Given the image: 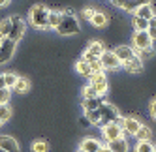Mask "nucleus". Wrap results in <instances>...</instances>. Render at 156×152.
Listing matches in <instances>:
<instances>
[{
  "label": "nucleus",
  "mask_w": 156,
  "mask_h": 152,
  "mask_svg": "<svg viewBox=\"0 0 156 152\" xmlns=\"http://www.w3.org/2000/svg\"><path fill=\"white\" fill-rule=\"evenodd\" d=\"M62 19H60V23L58 26L55 28L58 32L60 36H73V34H79L81 32V25H79V21H77L75 13L72 12V9H62Z\"/></svg>",
  "instance_id": "f257e3e1"
},
{
  "label": "nucleus",
  "mask_w": 156,
  "mask_h": 152,
  "mask_svg": "<svg viewBox=\"0 0 156 152\" xmlns=\"http://www.w3.org/2000/svg\"><path fill=\"white\" fill-rule=\"evenodd\" d=\"M47 17H49V8L43 4H34L28 12L30 25L38 30H47Z\"/></svg>",
  "instance_id": "f03ea898"
},
{
  "label": "nucleus",
  "mask_w": 156,
  "mask_h": 152,
  "mask_svg": "<svg viewBox=\"0 0 156 152\" xmlns=\"http://www.w3.org/2000/svg\"><path fill=\"white\" fill-rule=\"evenodd\" d=\"M120 116L119 109L113 105V103H109V102H104L102 105H100V126L98 128H104L111 122H115L117 118Z\"/></svg>",
  "instance_id": "7ed1b4c3"
},
{
  "label": "nucleus",
  "mask_w": 156,
  "mask_h": 152,
  "mask_svg": "<svg viewBox=\"0 0 156 152\" xmlns=\"http://www.w3.org/2000/svg\"><path fill=\"white\" fill-rule=\"evenodd\" d=\"M12 19V30H9V36L8 40H12V41H21V38L25 36V32H27V23L23 21V17L21 15H12L9 17Z\"/></svg>",
  "instance_id": "20e7f679"
},
{
  "label": "nucleus",
  "mask_w": 156,
  "mask_h": 152,
  "mask_svg": "<svg viewBox=\"0 0 156 152\" xmlns=\"http://www.w3.org/2000/svg\"><path fill=\"white\" fill-rule=\"evenodd\" d=\"M88 85L92 86V88L96 90V94L98 96H105V92L109 90V83H107V75H105V71H102V73H92V77L88 79Z\"/></svg>",
  "instance_id": "39448f33"
},
{
  "label": "nucleus",
  "mask_w": 156,
  "mask_h": 152,
  "mask_svg": "<svg viewBox=\"0 0 156 152\" xmlns=\"http://www.w3.org/2000/svg\"><path fill=\"white\" fill-rule=\"evenodd\" d=\"M102 130V139H104V145H109L111 141H117L120 137H124V132H122V128L115 122H111L104 128H100Z\"/></svg>",
  "instance_id": "423d86ee"
},
{
  "label": "nucleus",
  "mask_w": 156,
  "mask_h": 152,
  "mask_svg": "<svg viewBox=\"0 0 156 152\" xmlns=\"http://www.w3.org/2000/svg\"><path fill=\"white\" fill-rule=\"evenodd\" d=\"M130 45H132V49L136 51V53H139V51H143V49L152 47V40H151V36L147 34V32H133Z\"/></svg>",
  "instance_id": "0eeeda50"
},
{
  "label": "nucleus",
  "mask_w": 156,
  "mask_h": 152,
  "mask_svg": "<svg viewBox=\"0 0 156 152\" xmlns=\"http://www.w3.org/2000/svg\"><path fill=\"white\" fill-rule=\"evenodd\" d=\"M104 51H105V47H104V43L102 41H90L87 45V49H85V53H83V60H87V62H92V60H100V57L104 55Z\"/></svg>",
  "instance_id": "6e6552de"
},
{
  "label": "nucleus",
  "mask_w": 156,
  "mask_h": 152,
  "mask_svg": "<svg viewBox=\"0 0 156 152\" xmlns=\"http://www.w3.org/2000/svg\"><path fill=\"white\" fill-rule=\"evenodd\" d=\"M100 62H102V66H104V71L105 70H111V71H117L122 68V62L117 58V55L113 51H104V55L100 57Z\"/></svg>",
  "instance_id": "1a4fd4ad"
},
{
  "label": "nucleus",
  "mask_w": 156,
  "mask_h": 152,
  "mask_svg": "<svg viewBox=\"0 0 156 152\" xmlns=\"http://www.w3.org/2000/svg\"><path fill=\"white\" fill-rule=\"evenodd\" d=\"M15 45H17V43L12 41V40H4L2 41V45H0V66H2V64H8L9 60L13 58Z\"/></svg>",
  "instance_id": "9d476101"
},
{
  "label": "nucleus",
  "mask_w": 156,
  "mask_h": 152,
  "mask_svg": "<svg viewBox=\"0 0 156 152\" xmlns=\"http://www.w3.org/2000/svg\"><path fill=\"white\" fill-rule=\"evenodd\" d=\"M141 126H143V122L137 120L136 116H124V126H122V132H124V135L136 137V133L139 132Z\"/></svg>",
  "instance_id": "9b49d317"
},
{
  "label": "nucleus",
  "mask_w": 156,
  "mask_h": 152,
  "mask_svg": "<svg viewBox=\"0 0 156 152\" xmlns=\"http://www.w3.org/2000/svg\"><path fill=\"white\" fill-rule=\"evenodd\" d=\"M113 53L117 55V58L124 64V62H128V60H132L133 57H136V51L132 49V45H119L117 49H113Z\"/></svg>",
  "instance_id": "f8f14e48"
},
{
  "label": "nucleus",
  "mask_w": 156,
  "mask_h": 152,
  "mask_svg": "<svg viewBox=\"0 0 156 152\" xmlns=\"http://www.w3.org/2000/svg\"><path fill=\"white\" fill-rule=\"evenodd\" d=\"M100 147H102V141L96 139V137H85L81 141V145H79V150L81 152H98Z\"/></svg>",
  "instance_id": "ddd939ff"
},
{
  "label": "nucleus",
  "mask_w": 156,
  "mask_h": 152,
  "mask_svg": "<svg viewBox=\"0 0 156 152\" xmlns=\"http://www.w3.org/2000/svg\"><path fill=\"white\" fill-rule=\"evenodd\" d=\"M0 148L6 150V152H21L19 143L12 135H0Z\"/></svg>",
  "instance_id": "4468645a"
},
{
  "label": "nucleus",
  "mask_w": 156,
  "mask_h": 152,
  "mask_svg": "<svg viewBox=\"0 0 156 152\" xmlns=\"http://www.w3.org/2000/svg\"><path fill=\"white\" fill-rule=\"evenodd\" d=\"M75 71L81 75V77H85V79H90L92 77V70H90V64H88L87 60H83V58H79L75 62Z\"/></svg>",
  "instance_id": "2eb2a0df"
},
{
  "label": "nucleus",
  "mask_w": 156,
  "mask_h": 152,
  "mask_svg": "<svg viewBox=\"0 0 156 152\" xmlns=\"http://www.w3.org/2000/svg\"><path fill=\"white\" fill-rule=\"evenodd\" d=\"M122 68H124L128 73H141L143 71V62H141V58L133 57L132 60H128V62L122 64Z\"/></svg>",
  "instance_id": "dca6fc26"
},
{
  "label": "nucleus",
  "mask_w": 156,
  "mask_h": 152,
  "mask_svg": "<svg viewBox=\"0 0 156 152\" xmlns=\"http://www.w3.org/2000/svg\"><path fill=\"white\" fill-rule=\"evenodd\" d=\"M104 103V98L102 96H96V98H87V100L81 102V107L85 111H94V109H100V105Z\"/></svg>",
  "instance_id": "f3484780"
},
{
  "label": "nucleus",
  "mask_w": 156,
  "mask_h": 152,
  "mask_svg": "<svg viewBox=\"0 0 156 152\" xmlns=\"http://www.w3.org/2000/svg\"><path fill=\"white\" fill-rule=\"evenodd\" d=\"M107 147H109L111 152H128L130 150V145H128V139L126 137H120L117 141H111Z\"/></svg>",
  "instance_id": "a211bd4d"
},
{
  "label": "nucleus",
  "mask_w": 156,
  "mask_h": 152,
  "mask_svg": "<svg viewBox=\"0 0 156 152\" xmlns=\"http://www.w3.org/2000/svg\"><path fill=\"white\" fill-rule=\"evenodd\" d=\"M13 90H15L17 94H27V92L30 90V81H28L27 77H17Z\"/></svg>",
  "instance_id": "6ab92c4d"
},
{
  "label": "nucleus",
  "mask_w": 156,
  "mask_h": 152,
  "mask_svg": "<svg viewBox=\"0 0 156 152\" xmlns=\"http://www.w3.org/2000/svg\"><path fill=\"white\" fill-rule=\"evenodd\" d=\"M132 25H133V32H147L149 28V21L147 19H141L137 15L132 17Z\"/></svg>",
  "instance_id": "aec40b11"
},
{
  "label": "nucleus",
  "mask_w": 156,
  "mask_h": 152,
  "mask_svg": "<svg viewBox=\"0 0 156 152\" xmlns=\"http://www.w3.org/2000/svg\"><path fill=\"white\" fill-rule=\"evenodd\" d=\"M133 15H137V17H141V19H152L154 17V9H152V4L151 6H141V8H137L136 12H133Z\"/></svg>",
  "instance_id": "412c9836"
},
{
  "label": "nucleus",
  "mask_w": 156,
  "mask_h": 152,
  "mask_svg": "<svg viewBox=\"0 0 156 152\" xmlns=\"http://www.w3.org/2000/svg\"><path fill=\"white\" fill-rule=\"evenodd\" d=\"M62 19L60 12H55V9H49V17H47V28H57L58 23Z\"/></svg>",
  "instance_id": "4be33fe9"
},
{
  "label": "nucleus",
  "mask_w": 156,
  "mask_h": 152,
  "mask_svg": "<svg viewBox=\"0 0 156 152\" xmlns=\"http://www.w3.org/2000/svg\"><path fill=\"white\" fill-rule=\"evenodd\" d=\"M90 23H92L96 28H104V26L107 25V15H105L104 12H98V9H96V12H94V17H92Z\"/></svg>",
  "instance_id": "5701e85b"
},
{
  "label": "nucleus",
  "mask_w": 156,
  "mask_h": 152,
  "mask_svg": "<svg viewBox=\"0 0 156 152\" xmlns=\"http://www.w3.org/2000/svg\"><path fill=\"white\" fill-rule=\"evenodd\" d=\"M9 30H12V19L6 17V19L0 21V38H2V40H8Z\"/></svg>",
  "instance_id": "b1692460"
},
{
  "label": "nucleus",
  "mask_w": 156,
  "mask_h": 152,
  "mask_svg": "<svg viewBox=\"0 0 156 152\" xmlns=\"http://www.w3.org/2000/svg\"><path fill=\"white\" fill-rule=\"evenodd\" d=\"M151 137H152V130L149 126H145V124L139 128V132L136 133V139L137 141H151Z\"/></svg>",
  "instance_id": "393cba45"
},
{
  "label": "nucleus",
  "mask_w": 156,
  "mask_h": 152,
  "mask_svg": "<svg viewBox=\"0 0 156 152\" xmlns=\"http://www.w3.org/2000/svg\"><path fill=\"white\" fill-rule=\"evenodd\" d=\"M83 115L87 116V120L90 122V126H100V109H94V111H85Z\"/></svg>",
  "instance_id": "a878e982"
},
{
  "label": "nucleus",
  "mask_w": 156,
  "mask_h": 152,
  "mask_svg": "<svg viewBox=\"0 0 156 152\" xmlns=\"http://www.w3.org/2000/svg\"><path fill=\"white\" fill-rule=\"evenodd\" d=\"M9 118H12V107H9V103H0V120L8 122Z\"/></svg>",
  "instance_id": "bb28decb"
},
{
  "label": "nucleus",
  "mask_w": 156,
  "mask_h": 152,
  "mask_svg": "<svg viewBox=\"0 0 156 152\" xmlns=\"http://www.w3.org/2000/svg\"><path fill=\"white\" fill-rule=\"evenodd\" d=\"M32 152H49V143L47 141H43V139H38L32 143Z\"/></svg>",
  "instance_id": "cd10ccee"
},
{
  "label": "nucleus",
  "mask_w": 156,
  "mask_h": 152,
  "mask_svg": "<svg viewBox=\"0 0 156 152\" xmlns=\"http://www.w3.org/2000/svg\"><path fill=\"white\" fill-rule=\"evenodd\" d=\"M133 152H154V145L151 143V141H137Z\"/></svg>",
  "instance_id": "c85d7f7f"
},
{
  "label": "nucleus",
  "mask_w": 156,
  "mask_h": 152,
  "mask_svg": "<svg viewBox=\"0 0 156 152\" xmlns=\"http://www.w3.org/2000/svg\"><path fill=\"white\" fill-rule=\"evenodd\" d=\"M17 77H19V75H15V73H12V71H6V73H4V79H6V88H8V90H13Z\"/></svg>",
  "instance_id": "c756f323"
},
{
  "label": "nucleus",
  "mask_w": 156,
  "mask_h": 152,
  "mask_svg": "<svg viewBox=\"0 0 156 152\" xmlns=\"http://www.w3.org/2000/svg\"><path fill=\"white\" fill-rule=\"evenodd\" d=\"M154 47H149V49H143V51H139V53H136V57L137 58H141V62H145V60H149V58H152L154 57Z\"/></svg>",
  "instance_id": "7c9ffc66"
},
{
  "label": "nucleus",
  "mask_w": 156,
  "mask_h": 152,
  "mask_svg": "<svg viewBox=\"0 0 156 152\" xmlns=\"http://www.w3.org/2000/svg\"><path fill=\"white\" fill-rule=\"evenodd\" d=\"M147 34L151 36V40L154 41L156 40V13L152 19H149V28H147Z\"/></svg>",
  "instance_id": "2f4dec72"
},
{
  "label": "nucleus",
  "mask_w": 156,
  "mask_h": 152,
  "mask_svg": "<svg viewBox=\"0 0 156 152\" xmlns=\"http://www.w3.org/2000/svg\"><path fill=\"white\" fill-rule=\"evenodd\" d=\"M81 94H83V100H87V98H96V96H98V94H96V90H94L88 83L83 86V92H81Z\"/></svg>",
  "instance_id": "473e14b6"
},
{
  "label": "nucleus",
  "mask_w": 156,
  "mask_h": 152,
  "mask_svg": "<svg viewBox=\"0 0 156 152\" xmlns=\"http://www.w3.org/2000/svg\"><path fill=\"white\" fill-rule=\"evenodd\" d=\"M94 12H96V9H92V8H85L83 12H81V17H83L85 21H88V23H90L92 17H94Z\"/></svg>",
  "instance_id": "72a5a7b5"
},
{
  "label": "nucleus",
  "mask_w": 156,
  "mask_h": 152,
  "mask_svg": "<svg viewBox=\"0 0 156 152\" xmlns=\"http://www.w3.org/2000/svg\"><path fill=\"white\" fill-rule=\"evenodd\" d=\"M88 64H90L92 73H102L104 71V66H102V62H100V60H92V62H88Z\"/></svg>",
  "instance_id": "f704fd0d"
},
{
  "label": "nucleus",
  "mask_w": 156,
  "mask_h": 152,
  "mask_svg": "<svg viewBox=\"0 0 156 152\" xmlns=\"http://www.w3.org/2000/svg\"><path fill=\"white\" fill-rule=\"evenodd\" d=\"M9 98H12V94L8 88H0V103H9Z\"/></svg>",
  "instance_id": "c9c22d12"
},
{
  "label": "nucleus",
  "mask_w": 156,
  "mask_h": 152,
  "mask_svg": "<svg viewBox=\"0 0 156 152\" xmlns=\"http://www.w3.org/2000/svg\"><path fill=\"white\" fill-rule=\"evenodd\" d=\"M149 115H151V118L156 120V98H152L151 103H149Z\"/></svg>",
  "instance_id": "e433bc0d"
},
{
  "label": "nucleus",
  "mask_w": 156,
  "mask_h": 152,
  "mask_svg": "<svg viewBox=\"0 0 156 152\" xmlns=\"http://www.w3.org/2000/svg\"><path fill=\"white\" fill-rule=\"evenodd\" d=\"M136 2V8H141V6H151L152 0H133Z\"/></svg>",
  "instance_id": "4c0bfd02"
},
{
  "label": "nucleus",
  "mask_w": 156,
  "mask_h": 152,
  "mask_svg": "<svg viewBox=\"0 0 156 152\" xmlns=\"http://www.w3.org/2000/svg\"><path fill=\"white\" fill-rule=\"evenodd\" d=\"M79 124H81L83 128H88V126H90V122H88V120H87V116H85V115H83V116L79 118Z\"/></svg>",
  "instance_id": "58836bf2"
},
{
  "label": "nucleus",
  "mask_w": 156,
  "mask_h": 152,
  "mask_svg": "<svg viewBox=\"0 0 156 152\" xmlns=\"http://www.w3.org/2000/svg\"><path fill=\"white\" fill-rule=\"evenodd\" d=\"M115 124H119V126L122 128V126H124V116H122V115H120V116L117 118V120H115Z\"/></svg>",
  "instance_id": "ea45409f"
},
{
  "label": "nucleus",
  "mask_w": 156,
  "mask_h": 152,
  "mask_svg": "<svg viewBox=\"0 0 156 152\" xmlns=\"http://www.w3.org/2000/svg\"><path fill=\"white\" fill-rule=\"evenodd\" d=\"M0 88H6V79H4V73H0Z\"/></svg>",
  "instance_id": "a19ab883"
},
{
  "label": "nucleus",
  "mask_w": 156,
  "mask_h": 152,
  "mask_svg": "<svg viewBox=\"0 0 156 152\" xmlns=\"http://www.w3.org/2000/svg\"><path fill=\"white\" fill-rule=\"evenodd\" d=\"M98 152H111V150H109V147H107V145H104V143H102V147H100V150H98Z\"/></svg>",
  "instance_id": "79ce46f5"
},
{
  "label": "nucleus",
  "mask_w": 156,
  "mask_h": 152,
  "mask_svg": "<svg viewBox=\"0 0 156 152\" xmlns=\"http://www.w3.org/2000/svg\"><path fill=\"white\" fill-rule=\"evenodd\" d=\"M9 2H12V0H0V8H6V6H9Z\"/></svg>",
  "instance_id": "37998d69"
},
{
  "label": "nucleus",
  "mask_w": 156,
  "mask_h": 152,
  "mask_svg": "<svg viewBox=\"0 0 156 152\" xmlns=\"http://www.w3.org/2000/svg\"><path fill=\"white\" fill-rule=\"evenodd\" d=\"M2 41H4V40H2V38H0V45H2Z\"/></svg>",
  "instance_id": "c03bdc74"
},
{
  "label": "nucleus",
  "mask_w": 156,
  "mask_h": 152,
  "mask_svg": "<svg viewBox=\"0 0 156 152\" xmlns=\"http://www.w3.org/2000/svg\"><path fill=\"white\" fill-rule=\"evenodd\" d=\"M0 128H2V120H0Z\"/></svg>",
  "instance_id": "a18cd8bd"
},
{
  "label": "nucleus",
  "mask_w": 156,
  "mask_h": 152,
  "mask_svg": "<svg viewBox=\"0 0 156 152\" xmlns=\"http://www.w3.org/2000/svg\"><path fill=\"white\" fill-rule=\"evenodd\" d=\"M0 152H6V150H2V148H0Z\"/></svg>",
  "instance_id": "49530a36"
},
{
  "label": "nucleus",
  "mask_w": 156,
  "mask_h": 152,
  "mask_svg": "<svg viewBox=\"0 0 156 152\" xmlns=\"http://www.w3.org/2000/svg\"><path fill=\"white\" fill-rule=\"evenodd\" d=\"M154 152H156V147H154Z\"/></svg>",
  "instance_id": "de8ad7c7"
},
{
  "label": "nucleus",
  "mask_w": 156,
  "mask_h": 152,
  "mask_svg": "<svg viewBox=\"0 0 156 152\" xmlns=\"http://www.w3.org/2000/svg\"><path fill=\"white\" fill-rule=\"evenodd\" d=\"M77 152H81V150H77Z\"/></svg>",
  "instance_id": "09e8293b"
}]
</instances>
